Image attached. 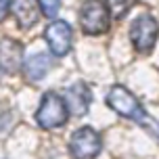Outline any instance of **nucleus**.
Segmentation results:
<instances>
[{"label":"nucleus","mask_w":159,"mask_h":159,"mask_svg":"<svg viewBox=\"0 0 159 159\" xmlns=\"http://www.w3.org/2000/svg\"><path fill=\"white\" fill-rule=\"evenodd\" d=\"M105 101H107V105H109V109H113L117 115L136 121L138 126H143L147 132H151V134L159 140V121L155 117H151L149 111H144V107L138 103V98H136L128 88H124L121 84L111 86Z\"/></svg>","instance_id":"1"},{"label":"nucleus","mask_w":159,"mask_h":159,"mask_svg":"<svg viewBox=\"0 0 159 159\" xmlns=\"http://www.w3.org/2000/svg\"><path fill=\"white\" fill-rule=\"evenodd\" d=\"M69 117V107L65 103L63 96H59L57 92H46L40 101V107L36 111V121L40 128L44 130H55L67 124Z\"/></svg>","instance_id":"2"},{"label":"nucleus","mask_w":159,"mask_h":159,"mask_svg":"<svg viewBox=\"0 0 159 159\" xmlns=\"http://www.w3.org/2000/svg\"><path fill=\"white\" fill-rule=\"evenodd\" d=\"M111 13L103 0H86L80 8V27L88 36H101L109 32Z\"/></svg>","instance_id":"3"},{"label":"nucleus","mask_w":159,"mask_h":159,"mask_svg":"<svg viewBox=\"0 0 159 159\" xmlns=\"http://www.w3.org/2000/svg\"><path fill=\"white\" fill-rule=\"evenodd\" d=\"M157 38H159V23L155 21V17L149 15V13L138 15L130 23V42H132V46L138 52L149 55L155 48Z\"/></svg>","instance_id":"4"},{"label":"nucleus","mask_w":159,"mask_h":159,"mask_svg":"<svg viewBox=\"0 0 159 159\" xmlns=\"http://www.w3.org/2000/svg\"><path fill=\"white\" fill-rule=\"evenodd\" d=\"M101 149H103V138L90 126L78 128L71 134L69 151H71L73 159H96Z\"/></svg>","instance_id":"5"},{"label":"nucleus","mask_w":159,"mask_h":159,"mask_svg":"<svg viewBox=\"0 0 159 159\" xmlns=\"http://www.w3.org/2000/svg\"><path fill=\"white\" fill-rule=\"evenodd\" d=\"M44 40H46L50 52L55 57H65L69 50H71V25L67 21H61V19H55L50 21L48 27L44 30Z\"/></svg>","instance_id":"6"},{"label":"nucleus","mask_w":159,"mask_h":159,"mask_svg":"<svg viewBox=\"0 0 159 159\" xmlns=\"http://www.w3.org/2000/svg\"><path fill=\"white\" fill-rule=\"evenodd\" d=\"M63 98L67 103V107H69V113H73V115H86L92 94H90V88L84 82H75V84L65 88Z\"/></svg>","instance_id":"7"},{"label":"nucleus","mask_w":159,"mask_h":159,"mask_svg":"<svg viewBox=\"0 0 159 159\" xmlns=\"http://www.w3.org/2000/svg\"><path fill=\"white\" fill-rule=\"evenodd\" d=\"M13 15H15L17 23L19 27H23V30H30L32 25H36L38 21V13H40V4L38 0H13Z\"/></svg>","instance_id":"8"},{"label":"nucleus","mask_w":159,"mask_h":159,"mask_svg":"<svg viewBox=\"0 0 159 159\" xmlns=\"http://www.w3.org/2000/svg\"><path fill=\"white\" fill-rule=\"evenodd\" d=\"M23 63V50L13 40H2V71L15 73Z\"/></svg>","instance_id":"9"},{"label":"nucleus","mask_w":159,"mask_h":159,"mask_svg":"<svg viewBox=\"0 0 159 159\" xmlns=\"http://www.w3.org/2000/svg\"><path fill=\"white\" fill-rule=\"evenodd\" d=\"M23 69H25V75L30 82H40V80L44 78L50 69V59L46 55H32L27 61L23 63Z\"/></svg>","instance_id":"10"},{"label":"nucleus","mask_w":159,"mask_h":159,"mask_svg":"<svg viewBox=\"0 0 159 159\" xmlns=\"http://www.w3.org/2000/svg\"><path fill=\"white\" fill-rule=\"evenodd\" d=\"M107 7H109V13L115 19H121L124 15H128V11L134 7L136 0H105Z\"/></svg>","instance_id":"11"},{"label":"nucleus","mask_w":159,"mask_h":159,"mask_svg":"<svg viewBox=\"0 0 159 159\" xmlns=\"http://www.w3.org/2000/svg\"><path fill=\"white\" fill-rule=\"evenodd\" d=\"M38 4H40V11L46 17H55L61 8V0H38Z\"/></svg>","instance_id":"12"},{"label":"nucleus","mask_w":159,"mask_h":159,"mask_svg":"<svg viewBox=\"0 0 159 159\" xmlns=\"http://www.w3.org/2000/svg\"><path fill=\"white\" fill-rule=\"evenodd\" d=\"M7 8H8V0H2V15H7Z\"/></svg>","instance_id":"13"}]
</instances>
